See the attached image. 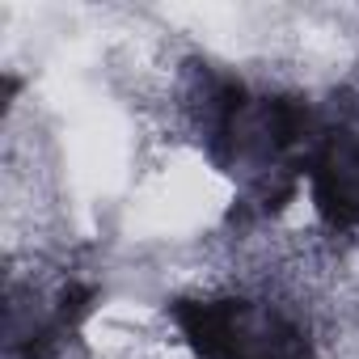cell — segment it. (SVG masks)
<instances>
[{"mask_svg":"<svg viewBox=\"0 0 359 359\" xmlns=\"http://www.w3.org/2000/svg\"><path fill=\"white\" fill-rule=\"evenodd\" d=\"M169 317L195 359H317L304 325L262 296L195 292L177 296Z\"/></svg>","mask_w":359,"mask_h":359,"instance_id":"obj_1","label":"cell"}]
</instances>
